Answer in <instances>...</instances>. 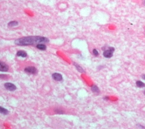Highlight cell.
Listing matches in <instances>:
<instances>
[{
	"instance_id": "obj_1",
	"label": "cell",
	"mask_w": 145,
	"mask_h": 129,
	"mask_svg": "<svg viewBox=\"0 0 145 129\" xmlns=\"http://www.w3.org/2000/svg\"><path fill=\"white\" fill-rule=\"evenodd\" d=\"M49 39L43 36H27L18 39L15 41V43L19 46H29L35 44L47 43Z\"/></svg>"
},
{
	"instance_id": "obj_2",
	"label": "cell",
	"mask_w": 145,
	"mask_h": 129,
	"mask_svg": "<svg viewBox=\"0 0 145 129\" xmlns=\"http://www.w3.org/2000/svg\"><path fill=\"white\" fill-rule=\"evenodd\" d=\"M115 51V49L113 47H110L108 48V49L105 50L103 52V55L104 57L107 58H111L113 56V53Z\"/></svg>"
},
{
	"instance_id": "obj_3",
	"label": "cell",
	"mask_w": 145,
	"mask_h": 129,
	"mask_svg": "<svg viewBox=\"0 0 145 129\" xmlns=\"http://www.w3.org/2000/svg\"><path fill=\"white\" fill-rule=\"evenodd\" d=\"M24 71L26 72L28 74H36L37 73V69H36V67L34 66H29L26 67Z\"/></svg>"
},
{
	"instance_id": "obj_4",
	"label": "cell",
	"mask_w": 145,
	"mask_h": 129,
	"mask_svg": "<svg viewBox=\"0 0 145 129\" xmlns=\"http://www.w3.org/2000/svg\"><path fill=\"white\" fill-rule=\"evenodd\" d=\"M4 86L9 91H14L16 89V86L13 84L10 83V82H7L4 85Z\"/></svg>"
},
{
	"instance_id": "obj_5",
	"label": "cell",
	"mask_w": 145,
	"mask_h": 129,
	"mask_svg": "<svg viewBox=\"0 0 145 129\" xmlns=\"http://www.w3.org/2000/svg\"><path fill=\"white\" fill-rule=\"evenodd\" d=\"M52 77H53V79H54V80L56 81H61L63 79L62 75L58 73H53V75H52Z\"/></svg>"
},
{
	"instance_id": "obj_6",
	"label": "cell",
	"mask_w": 145,
	"mask_h": 129,
	"mask_svg": "<svg viewBox=\"0 0 145 129\" xmlns=\"http://www.w3.org/2000/svg\"><path fill=\"white\" fill-rule=\"evenodd\" d=\"M9 69L8 66L5 62L0 61V71L1 72H7Z\"/></svg>"
},
{
	"instance_id": "obj_7",
	"label": "cell",
	"mask_w": 145,
	"mask_h": 129,
	"mask_svg": "<svg viewBox=\"0 0 145 129\" xmlns=\"http://www.w3.org/2000/svg\"><path fill=\"white\" fill-rule=\"evenodd\" d=\"M17 55L18 57H21L25 58L27 56V54L25 51H24L20 50V51H19L17 52Z\"/></svg>"
},
{
	"instance_id": "obj_8",
	"label": "cell",
	"mask_w": 145,
	"mask_h": 129,
	"mask_svg": "<svg viewBox=\"0 0 145 129\" xmlns=\"http://www.w3.org/2000/svg\"><path fill=\"white\" fill-rule=\"evenodd\" d=\"M19 24V22L16 21H12V22H10L8 23V27H16Z\"/></svg>"
},
{
	"instance_id": "obj_9",
	"label": "cell",
	"mask_w": 145,
	"mask_h": 129,
	"mask_svg": "<svg viewBox=\"0 0 145 129\" xmlns=\"http://www.w3.org/2000/svg\"><path fill=\"white\" fill-rule=\"evenodd\" d=\"M36 47L40 50H46V45L41 44V43H39V44H38V45H37Z\"/></svg>"
},
{
	"instance_id": "obj_10",
	"label": "cell",
	"mask_w": 145,
	"mask_h": 129,
	"mask_svg": "<svg viewBox=\"0 0 145 129\" xmlns=\"http://www.w3.org/2000/svg\"><path fill=\"white\" fill-rule=\"evenodd\" d=\"M0 113L4 115H7L9 113L8 110H7V109L4 108L0 107Z\"/></svg>"
},
{
	"instance_id": "obj_11",
	"label": "cell",
	"mask_w": 145,
	"mask_h": 129,
	"mask_svg": "<svg viewBox=\"0 0 145 129\" xmlns=\"http://www.w3.org/2000/svg\"><path fill=\"white\" fill-rule=\"evenodd\" d=\"M91 89L93 92L95 93H99L100 92V90L98 89V88L96 85H93V86L91 87Z\"/></svg>"
},
{
	"instance_id": "obj_12",
	"label": "cell",
	"mask_w": 145,
	"mask_h": 129,
	"mask_svg": "<svg viewBox=\"0 0 145 129\" xmlns=\"http://www.w3.org/2000/svg\"><path fill=\"white\" fill-rule=\"evenodd\" d=\"M136 84H137V86L139 87V88H142V87H145V84L143 83V82L140 81H138L136 82Z\"/></svg>"
},
{
	"instance_id": "obj_13",
	"label": "cell",
	"mask_w": 145,
	"mask_h": 129,
	"mask_svg": "<svg viewBox=\"0 0 145 129\" xmlns=\"http://www.w3.org/2000/svg\"><path fill=\"white\" fill-rule=\"evenodd\" d=\"M74 65H75V66L76 67V68L77 69V70H78L79 72H81V73H83V72H85L84 70H83V68H82L80 66L78 65V64H74Z\"/></svg>"
},
{
	"instance_id": "obj_14",
	"label": "cell",
	"mask_w": 145,
	"mask_h": 129,
	"mask_svg": "<svg viewBox=\"0 0 145 129\" xmlns=\"http://www.w3.org/2000/svg\"><path fill=\"white\" fill-rule=\"evenodd\" d=\"M93 54L94 55H95V56H98V54H99L98 51L96 49H94V50H93Z\"/></svg>"
},
{
	"instance_id": "obj_15",
	"label": "cell",
	"mask_w": 145,
	"mask_h": 129,
	"mask_svg": "<svg viewBox=\"0 0 145 129\" xmlns=\"http://www.w3.org/2000/svg\"><path fill=\"white\" fill-rule=\"evenodd\" d=\"M142 79H145V74L142 75Z\"/></svg>"
},
{
	"instance_id": "obj_16",
	"label": "cell",
	"mask_w": 145,
	"mask_h": 129,
	"mask_svg": "<svg viewBox=\"0 0 145 129\" xmlns=\"http://www.w3.org/2000/svg\"><path fill=\"white\" fill-rule=\"evenodd\" d=\"M144 94H145V91H144Z\"/></svg>"
},
{
	"instance_id": "obj_17",
	"label": "cell",
	"mask_w": 145,
	"mask_h": 129,
	"mask_svg": "<svg viewBox=\"0 0 145 129\" xmlns=\"http://www.w3.org/2000/svg\"></svg>"
}]
</instances>
